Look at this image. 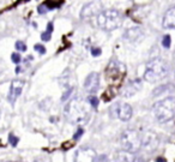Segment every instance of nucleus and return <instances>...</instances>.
<instances>
[{
    "label": "nucleus",
    "instance_id": "nucleus-11",
    "mask_svg": "<svg viewBox=\"0 0 175 162\" xmlns=\"http://www.w3.org/2000/svg\"><path fill=\"white\" fill-rule=\"evenodd\" d=\"M162 25L166 29H175V6L166 12Z\"/></svg>",
    "mask_w": 175,
    "mask_h": 162
},
{
    "label": "nucleus",
    "instance_id": "nucleus-2",
    "mask_svg": "<svg viewBox=\"0 0 175 162\" xmlns=\"http://www.w3.org/2000/svg\"><path fill=\"white\" fill-rule=\"evenodd\" d=\"M122 15L118 10H104L97 15V24L102 30L112 31L118 29L122 24Z\"/></svg>",
    "mask_w": 175,
    "mask_h": 162
},
{
    "label": "nucleus",
    "instance_id": "nucleus-15",
    "mask_svg": "<svg viewBox=\"0 0 175 162\" xmlns=\"http://www.w3.org/2000/svg\"><path fill=\"white\" fill-rule=\"evenodd\" d=\"M140 89V80L139 79H136L133 82H130L125 86V89L122 91V96H126V97H130L132 95H134V92L137 90Z\"/></svg>",
    "mask_w": 175,
    "mask_h": 162
},
{
    "label": "nucleus",
    "instance_id": "nucleus-16",
    "mask_svg": "<svg viewBox=\"0 0 175 162\" xmlns=\"http://www.w3.org/2000/svg\"><path fill=\"white\" fill-rule=\"evenodd\" d=\"M88 102H89V103L91 105V107L96 108V107L98 106V99H97L95 95H91V96L88 97Z\"/></svg>",
    "mask_w": 175,
    "mask_h": 162
},
{
    "label": "nucleus",
    "instance_id": "nucleus-14",
    "mask_svg": "<svg viewBox=\"0 0 175 162\" xmlns=\"http://www.w3.org/2000/svg\"><path fill=\"white\" fill-rule=\"evenodd\" d=\"M142 36H143V31L139 28H130V29H127L126 32L124 34V37L126 40H129V41H131V42L138 41V40H140Z\"/></svg>",
    "mask_w": 175,
    "mask_h": 162
},
{
    "label": "nucleus",
    "instance_id": "nucleus-18",
    "mask_svg": "<svg viewBox=\"0 0 175 162\" xmlns=\"http://www.w3.org/2000/svg\"><path fill=\"white\" fill-rule=\"evenodd\" d=\"M118 107H119V103H115L112 106V108H110V117L112 118H118Z\"/></svg>",
    "mask_w": 175,
    "mask_h": 162
},
{
    "label": "nucleus",
    "instance_id": "nucleus-22",
    "mask_svg": "<svg viewBox=\"0 0 175 162\" xmlns=\"http://www.w3.org/2000/svg\"><path fill=\"white\" fill-rule=\"evenodd\" d=\"M21 55H19V54L18 53H13L12 54V55H11V60H12V61L13 63H15V64H19V63H21Z\"/></svg>",
    "mask_w": 175,
    "mask_h": 162
},
{
    "label": "nucleus",
    "instance_id": "nucleus-23",
    "mask_svg": "<svg viewBox=\"0 0 175 162\" xmlns=\"http://www.w3.org/2000/svg\"><path fill=\"white\" fill-rule=\"evenodd\" d=\"M9 140H10V143H11V145H12V146H16V145H17V143H18V138L13 136L12 133H10V134H9Z\"/></svg>",
    "mask_w": 175,
    "mask_h": 162
},
{
    "label": "nucleus",
    "instance_id": "nucleus-6",
    "mask_svg": "<svg viewBox=\"0 0 175 162\" xmlns=\"http://www.w3.org/2000/svg\"><path fill=\"white\" fill-rule=\"evenodd\" d=\"M96 159V151L92 148H80L75 155V162H94Z\"/></svg>",
    "mask_w": 175,
    "mask_h": 162
},
{
    "label": "nucleus",
    "instance_id": "nucleus-5",
    "mask_svg": "<svg viewBox=\"0 0 175 162\" xmlns=\"http://www.w3.org/2000/svg\"><path fill=\"white\" fill-rule=\"evenodd\" d=\"M121 145L124 150L136 154L143 146L142 136L134 130H126L121 134Z\"/></svg>",
    "mask_w": 175,
    "mask_h": 162
},
{
    "label": "nucleus",
    "instance_id": "nucleus-9",
    "mask_svg": "<svg viewBox=\"0 0 175 162\" xmlns=\"http://www.w3.org/2000/svg\"><path fill=\"white\" fill-rule=\"evenodd\" d=\"M137 155L130 153L127 150H119L114 154V160L115 162H136L137 160Z\"/></svg>",
    "mask_w": 175,
    "mask_h": 162
},
{
    "label": "nucleus",
    "instance_id": "nucleus-7",
    "mask_svg": "<svg viewBox=\"0 0 175 162\" xmlns=\"http://www.w3.org/2000/svg\"><path fill=\"white\" fill-rule=\"evenodd\" d=\"M23 86H24V82H23V80L15 79V80H12V82H11L10 89H9V96H7V100L10 101L11 103L16 102L17 97L21 95Z\"/></svg>",
    "mask_w": 175,
    "mask_h": 162
},
{
    "label": "nucleus",
    "instance_id": "nucleus-12",
    "mask_svg": "<svg viewBox=\"0 0 175 162\" xmlns=\"http://www.w3.org/2000/svg\"><path fill=\"white\" fill-rule=\"evenodd\" d=\"M100 11H101V5H100V4L90 3V4L85 5L84 7H83L80 16H82L83 18H85V17H90V16H94V15H96V13H98Z\"/></svg>",
    "mask_w": 175,
    "mask_h": 162
},
{
    "label": "nucleus",
    "instance_id": "nucleus-10",
    "mask_svg": "<svg viewBox=\"0 0 175 162\" xmlns=\"http://www.w3.org/2000/svg\"><path fill=\"white\" fill-rule=\"evenodd\" d=\"M118 118L122 121H127L132 118V107L127 103H119Z\"/></svg>",
    "mask_w": 175,
    "mask_h": 162
},
{
    "label": "nucleus",
    "instance_id": "nucleus-13",
    "mask_svg": "<svg viewBox=\"0 0 175 162\" xmlns=\"http://www.w3.org/2000/svg\"><path fill=\"white\" fill-rule=\"evenodd\" d=\"M142 140H143V146L144 148H156L157 145V137L153 132H145L142 136Z\"/></svg>",
    "mask_w": 175,
    "mask_h": 162
},
{
    "label": "nucleus",
    "instance_id": "nucleus-25",
    "mask_svg": "<svg viewBox=\"0 0 175 162\" xmlns=\"http://www.w3.org/2000/svg\"><path fill=\"white\" fill-rule=\"evenodd\" d=\"M101 53H102V51H101V48H98V47H94V48L91 49L92 57H100Z\"/></svg>",
    "mask_w": 175,
    "mask_h": 162
},
{
    "label": "nucleus",
    "instance_id": "nucleus-26",
    "mask_svg": "<svg viewBox=\"0 0 175 162\" xmlns=\"http://www.w3.org/2000/svg\"><path fill=\"white\" fill-rule=\"evenodd\" d=\"M83 133H84V130L82 129V127H79V129L77 130V132L75 133V136H73V138H75V139H79L80 137L83 136Z\"/></svg>",
    "mask_w": 175,
    "mask_h": 162
},
{
    "label": "nucleus",
    "instance_id": "nucleus-3",
    "mask_svg": "<svg viewBox=\"0 0 175 162\" xmlns=\"http://www.w3.org/2000/svg\"><path fill=\"white\" fill-rule=\"evenodd\" d=\"M152 111L158 121L168 123L175 117V99L167 97L161 101H157L153 105Z\"/></svg>",
    "mask_w": 175,
    "mask_h": 162
},
{
    "label": "nucleus",
    "instance_id": "nucleus-1",
    "mask_svg": "<svg viewBox=\"0 0 175 162\" xmlns=\"http://www.w3.org/2000/svg\"><path fill=\"white\" fill-rule=\"evenodd\" d=\"M65 115L72 124H84L89 120L90 109L83 99L75 97L65 106Z\"/></svg>",
    "mask_w": 175,
    "mask_h": 162
},
{
    "label": "nucleus",
    "instance_id": "nucleus-28",
    "mask_svg": "<svg viewBox=\"0 0 175 162\" xmlns=\"http://www.w3.org/2000/svg\"><path fill=\"white\" fill-rule=\"evenodd\" d=\"M47 31H49V32L53 31V23L52 22H49L48 24H47Z\"/></svg>",
    "mask_w": 175,
    "mask_h": 162
},
{
    "label": "nucleus",
    "instance_id": "nucleus-19",
    "mask_svg": "<svg viewBox=\"0 0 175 162\" xmlns=\"http://www.w3.org/2000/svg\"><path fill=\"white\" fill-rule=\"evenodd\" d=\"M16 48L19 51V52H25L26 51V46L23 41H17L16 42Z\"/></svg>",
    "mask_w": 175,
    "mask_h": 162
},
{
    "label": "nucleus",
    "instance_id": "nucleus-30",
    "mask_svg": "<svg viewBox=\"0 0 175 162\" xmlns=\"http://www.w3.org/2000/svg\"><path fill=\"white\" fill-rule=\"evenodd\" d=\"M136 162H143V160H142V159H140V157L138 156V157H137V160H136Z\"/></svg>",
    "mask_w": 175,
    "mask_h": 162
},
{
    "label": "nucleus",
    "instance_id": "nucleus-27",
    "mask_svg": "<svg viewBox=\"0 0 175 162\" xmlns=\"http://www.w3.org/2000/svg\"><path fill=\"white\" fill-rule=\"evenodd\" d=\"M41 38L43 40V41H49V40H50V32H49V31L42 32V35H41Z\"/></svg>",
    "mask_w": 175,
    "mask_h": 162
},
{
    "label": "nucleus",
    "instance_id": "nucleus-8",
    "mask_svg": "<svg viewBox=\"0 0 175 162\" xmlns=\"http://www.w3.org/2000/svg\"><path fill=\"white\" fill-rule=\"evenodd\" d=\"M98 85H100V76H98V73L92 72L85 78L84 88H85V90L88 92H90V94L96 92L97 89H98Z\"/></svg>",
    "mask_w": 175,
    "mask_h": 162
},
{
    "label": "nucleus",
    "instance_id": "nucleus-20",
    "mask_svg": "<svg viewBox=\"0 0 175 162\" xmlns=\"http://www.w3.org/2000/svg\"><path fill=\"white\" fill-rule=\"evenodd\" d=\"M94 162H109V159L107 155H98V156H96Z\"/></svg>",
    "mask_w": 175,
    "mask_h": 162
},
{
    "label": "nucleus",
    "instance_id": "nucleus-29",
    "mask_svg": "<svg viewBox=\"0 0 175 162\" xmlns=\"http://www.w3.org/2000/svg\"><path fill=\"white\" fill-rule=\"evenodd\" d=\"M156 162H167V161L164 157H158V159H156Z\"/></svg>",
    "mask_w": 175,
    "mask_h": 162
},
{
    "label": "nucleus",
    "instance_id": "nucleus-4",
    "mask_svg": "<svg viewBox=\"0 0 175 162\" xmlns=\"http://www.w3.org/2000/svg\"><path fill=\"white\" fill-rule=\"evenodd\" d=\"M168 70H169V67H168V64L164 60L156 58L146 64L145 72H144V79L150 83L157 82V80L162 79L163 77L167 76Z\"/></svg>",
    "mask_w": 175,
    "mask_h": 162
},
{
    "label": "nucleus",
    "instance_id": "nucleus-21",
    "mask_svg": "<svg viewBox=\"0 0 175 162\" xmlns=\"http://www.w3.org/2000/svg\"><path fill=\"white\" fill-rule=\"evenodd\" d=\"M49 9H48V6H47L46 4H42V5H40L38 6V9H37V12L40 13V15H44V13L48 11Z\"/></svg>",
    "mask_w": 175,
    "mask_h": 162
},
{
    "label": "nucleus",
    "instance_id": "nucleus-17",
    "mask_svg": "<svg viewBox=\"0 0 175 162\" xmlns=\"http://www.w3.org/2000/svg\"><path fill=\"white\" fill-rule=\"evenodd\" d=\"M170 42H172V40H170V36L169 35L163 36V38H162V45H163L164 48H169V47H170Z\"/></svg>",
    "mask_w": 175,
    "mask_h": 162
},
{
    "label": "nucleus",
    "instance_id": "nucleus-24",
    "mask_svg": "<svg viewBox=\"0 0 175 162\" xmlns=\"http://www.w3.org/2000/svg\"><path fill=\"white\" fill-rule=\"evenodd\" d=\"M35 51L38 54H44L46 53V48H44V46H42V45H35Z\"/></svg>",
    "mask_w": 175,
    "mask_h": 162
}]
</instances>
